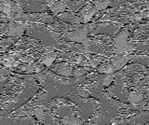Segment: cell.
I'll list each match as a JSON object with an SVG mask.
<instances>
[{
    "label": "cell",
    "instance_id": "obj_1",
    "mask_svg": "<svg viewBox=\"0 0 149 125\" xmlns=\"http://www.w3.org/2000/svg\"><path fill=\"white\" fill-rule=\"evenodd\" d=\"M25 36L39 40L44 45V47L48 48L54 49L59 41L58 34L51 29L49 25L46 26L39 22H28Z\"/></svg>",
    "mask_w": 149,
    "mask_h": 125
},
{
    "label": "cell",
    "instance_id": "obj_2",
    "mask_svg": "<svg viewBox=\"0 0 149 125\" xmlns=\"http://www.w3.org/2000/svg\"><path fill=\"white\" fill-rule=\"evenodd\" d=\"M24 8L25 11L29 13L45 12L49 10L47 0H14Z\"/></svg>",
    "mask_w": 149,
    "mask_h": 125
},
{
    "label": "cell",
    "instance_id": "obj_3",
    "mask_svg": "<svg viewBox=\"0 0 149 125\" xmlns=\"http://www.w3.org/2000/svg\"><path fill=\"white\" fill-rule=\"evenodd\" d=\"M128 38H129V29L124 28L119 32L118 36L115 39L116 54L122 53L125 52H130V50L135 49L133 44L130 43L128 41Z\"/></svg>",
    "mask_w": 149,
    "mask_h": 125
},
{
    "label": "cell",
    "instance_id": "obj_4",
    "mask_svg": "<svg viewBox=\"0 0 149 125\" xmlns=\"http://www.w3.org/2000/svg\"><path fill=\"white\" fill-rule=\"evenodd\" d=\"M28 22H18L14 21H9L7 22V27L5 30L4 36H16L21 38L25 33Z\"/></svg>",
    "mask_w": 149,
    "mask_h": 125
},
{
    "label": "cell",
    "instance_id": "obj_5",
    "mask_svg": "<svg viewBox=\"0 0 149 125\" xmlns=\"http://www.w3.org/2000/svg\"><path fill=\"white\" fill-rule=\"evenodd\" d=\"M95 104L94 99H87V98H81V100L77 104V114L79 118L83 120H87L92 113L93 110V105Z\"/></svg>",
    "mask_w": 149,
    "mask_h": 125
},
{
    "label": "cell",
    "instance_id": "obj_6",
    "mask_svg": "<svg viewBox=\"0 0 149 125\" xmlns=\"http://www.w3.org/2000/svg\"><path fill=\"white\" fill-rule=\"evenodd\" d=\"M0 124H36V120L31 115H9L7 116L6 118L0 119Z\"/></svg>",
    "mask_w": 149,
    "mask_h": 125
},
{
    "label": "cell",
    "instance_id": "obj_7",
    "mask_svg": "<svg viewBox=\"0 0 149 125\" xmlns=\"http://www.w3.org/2000/svg\"><path fill=\"white\" fill-rule=\"evenodd\" d=\"M41 63H26L21 64L17 67L11 68L12 71L21 74H36L44 70V66Z\"/></svg>",
    "mask_w": 149,
    "mask_h": 125
},
{
    "label": "cell",
    "instance_id": "obj_8",
    "mask_svg": "<svg viewBox=\"0 0 149 125\" xmlns=\"http://www.w3.org/2000/svg\"><path fill=\"white\" fill-rule=\"evenodd\" d=\"M120 27H121L120 24H116L115 22H102V24H97L95 26L91 35L100 33V34H104L109 36H115L116 34V32L119 31Z\"/></svg>",
    "mask_w": 149,
    "mask_h": 125
},
{
    "label": "cell",
    "instance_id": "obj_9",
    "mask_svg": "<svg viewBox=\"0 0 149 125\" xmlns=\"http://www.w3.org/2000/svg\"><path fill=\"white\" fill-rule=\"evenodd\" d=\"M109 92L111 94H113L116 98L123 102L127 101L126 99H128L129 96V92L126 89V87L122 84V82L118 78H116L115 84H113L109 88Z\"/></svg>",
    "mask_w": 149,
    "mask_h": 125
},
{
    "label": "cell",
    "instance_id": "obj_10",
    "mask_svg": "<svg viewBox=\"0 0 149 125\" xmlns=\"http://www.w3.org/2000/svg\"><path fill=\"white\" fill-rule=\"evenodd\" d=\"M53 114L58 118H65V117H71L74 115V110L73 106L67 105V103L60 104L57 106H55L54 108L51 109Z\"/></svg>",
    "mask_w": 149,
    "mask_h": 125
},
{
    "label": "cell",
    "instance_id": "obj_11",
    "mask_svg": "<svg viewBox=\"0 0 149 125\" xmlns=\"http://www.w3.org/2000/svg\"><path fill=\"white\" fill-rule=\"evenodd\" d=\"M50 70L58 74L60 76H63L65 78H69L73 75V68L68 64H62V63H56L54 66H50Z\"/></svg>",
    "mask_w": 149,
    "mask_h": 125
},
{
    "label": "cell",
    "instance_id": "obj_12",
    "mask_svg": "<svg viewBox=\"0 0 149 125\" xmlns=\"http://www.w3.org/2000/svg\"><path fill=\"white\" fill-rule=\"evenodd\" d=\"M57 18L62 22H68V24H80V22H83V19L80 17H77L72 12H62L57 15Z\"/></svg>",
    "mask_w": 149,
    "mask_h": 125
},
{
    "label": "cell",
    "instance_id": "obj_13",
    "mask_svg": "<svg viewBox=\"0 0 149 125\" xmlns=\"http://www.w3.org/2000/svg\"><path fill=\"white\" fill-rule=\"evenodd\" d=\"M19 38L16 36H6V38L0 39V52H8L9 47L15 44L18 41Z\"/></svg>",
    "mask_w": 149,
    "mask_h": 125
},
{
    "label": "cell",
    "instance_id": "obj_14",
    "mask_svg": "<svg viewBox=\"0 0 149 125\" xmlns=\"http://www.w3.org/2000/svg\"><path fill=\"white\" fill-rule=\"evenodd\" d=\"M97 10V8L95 7H91V5L86 6L84 8H82V10L78 13L79 15H81L83 22L86 24L88 21H91V19L93 17V15L95 14V12Z\"/></svg>",
    "mask_w": 149,
    "mask_h": 125
},
{
    "label": "cell",
    "instance_id": "obj_15",
    "mask_svg": "<svg viewBox=\"0 0 149 125\" xmlns=\"http://www.w3.org/2000/svg\"><path fill=\"white\" fill-rule=\"evenodd\" d=\"M130 60V56H124V55L116 54V56L112 59V64L116 69V71H118L119 69L122 68Z\"/></svg>",
    "mask_w": 149,
    "mask_h": 125
},
{
    "label": "cell",
    "instance_id": "obj_16",
    "mask_svg": "<svg viewBox=\"0 0 149 125\" xmlns=\"http://www.w3.org/2000/svg\"><path fill=\"white\" fill-rule=\"evenodd\" d=\"M149 122V110L138 114L137 116H134L132 119H129V124H143Z\"/></svg>",
    "mask_w": 149,
    "mask_h": 125
},
{
    "label": "cell",
    "instance_id": "obj_17",
    "mask_svg": "<svg viewBox=\"0 0 149 125\" xmlns=\"http://www.w3.org/2000/svg\"><path fill=\"white\" fill-rule=\"evenodd\" d=\"M57 58V55H56V52L54 50H51V52H46L42 54V56L39 60V62L41 64H43L45 66L50 67L52 66V64L54 62V60Z\"/></svg>",
    "mask_w": 149,
    "mask_h": 125
},
{
    "label": "cell",
    "instance_id": "obj_18",
    "mask_svg": "<svg viewBox=\"0 0 149 125\" xmlns=\"http://www.w3.org/2000/svg\"><path fill=\"white\" fill-rule=\"evenodd\" d=\"M49 10L56 16L60 14V13L64 12L67 8L66 5L64 4L63 0H57V1L53 2L52 4H49Z\"/></svg>",
    "mask_w": 149,
    "mask_h": 125
},
{
    "label": "cell",
    "instance_id": "obj_19",
    "mask_svg": "<svg viewBox=\"0 0 149 125\" xmlns=\"http://www.w3.org/2000/svg\"><path fill=\"white\" fill-rule=\"evenodd\" d=\"M63 2L69 10L73 12L77 11L83 6H85V1L84 0H63Z\"/></svg>",
    "mask_w": 149,
    "mask_h": 125
},
{
    "label": "cell",
    "instance_id": "obj_20",
    "mask_svg": "<svg viewBox=\"0 0 149 125\" xmlns=\"http://www.w3.org/2000/svg\"><path fill=\"white\" fill-rule=\"evenodd\" d=\"M88 52L101 54L104 52V49H102V46L98 42V41L90 40V43H88Z\"/></svg>",
    "mask_w": 149,
    "mask_h": 125
},
{
    "label": "cell",
    "instance_id": "obj_21",
    "mask_svg": "<svg viewBox=\"0 0 149 125\" xmlns=\"http://www.w3.org/2000/svg\"><path fill=\"white\" fill-rule=\"evenodd\" d=\"M98 71L101 74H111V73H114L116 71V69L113 66V64L104 63L101 64L100 67L98 68Z\"/></svg>",
    "mask_w": 149,
    "mask_h": 125
},
{
    "label": "cell",
    "instance_id": "obj_22",
    "mask_svg": "<svg viewBox=\"0 0 149 125\" xmlns=\"http://www.w3.org/2000/svg\"><path fill=\"white\" fill-rule=\"evenodd\" d=\"M130 60L134 63H138L149 66V56H146V55H132V56H130Z\"/></svg>",
    "mask_w": 149,
    "mask_h": 125
},
{
    "label": "cell",
    "instance_id": "obj_23",
    "mask_svg": "<svg viewBox=\"0 0 149 125\" xmlns=\"http://www.w3.org/2000/svg\"><path fill=\"white\" fill-rule=\"evenodd\" d=\"M60 122L63 124H82L83 119H81L80 118L71 116V117H65L60 119Z\"/></svg>",
    "mask_w": 149,
    "mask_h": 125
},
{
    "label": "cell",
    "instance_id": "obj_24",
    "mask_svg": "<svg viewBox=\"0 0 149 125\" xmlns=\"http://www.w3.org/2000/svg\"><path fill=\"white\" fill-rule=\"evenodd\" d=\"M143 95L142 94H140V92H136V91L129 92L128 100L132 104H138L143 100Z\"/></svg>",
    "mask_w": 149,
    "mask_h": 125
},
{
    "label": "cell",
    "instance_id": "obj_25",
    "mask_svg": "<svg viewBox=\"0 0 149 125\" xmlns=\"http://www.w3.org/2000/svg\"><path fill=\"white\" fill-rule=\"evenodd\" d=\"M101 80L102 81V84H104V86H109L112 81H113L115 80V75L113 73L111 74H104V76L100 77Z\"/></svg>",
    "mask_w": 149,
    "mask_h": 125
},
{
    "label": "cell",
    "instance_id": "obj_26",
    "mask_svg": "<svg viewBox=\"0 0 149 125\" xmlns=\"http://www.w3.org/2000/svg\"><path fill=\"white\" fill-rule=\"evenodd\" d=\"M110 4V0H95V8L98 10H102Z\"/></svg>",
    "mask_w": 149,
    "mask_h": 125
},
{
    "label": "cell",
    "instance_id": "obj_27",
    "mask_svg": "<svg viewBox=\"0 0 149 125\" xmlns=\"http://www.w3.org/2000/svg\"><path fill=\"white\" fill-rule=\"evenodd\" d=\"M87 74V70L84 68H77L74 69L73 71V76L74 78H81V77H84Z\"/></svg>",
    "mask_w": 149,
    "mask_h": 125
},
{
    "label": "cell",
    "instance_id": "obj_28",
    "mask_svg": "<svg viewBox=\"0 0 149 125\" xmlns=\"http://www.w3.org/2000/svg\"><path fill=\"white\" fill-rule=\"evenodd\" d=\"M126 4H127V1H126V0H110V5L115 8L125 6Z\"/></svg>",
    "mask_w": 149,
    "mask_h": 125
},
{
    "label": "cell",
    "instance_id": "obj_29",
    "mask_svg": "<svg viewBox=\"0 0 149 125\" xmlns=\"http://www.w3.org/2000/svg\"><path fill=\"white\" fill-rule=\"evenodd\" d=\"M9 21V18L6 15L4 14V13H0V22H8Z\"/></svg>",
    "mask_w": 149,
    "mask_h": 125
},
{
    "label": "cell",
    "instance_id": "obj_30",
    "mask_svg": "<svg viewBox=\"0 0 149 125\" xmlns=\"http://www.w3.org/2000/svg\"><path fill=\"white\" fill-rule=\"evenodd\" d=\"M143 15H144V17H147V18H149V10H147L146 13H143Z\"/></svg>",
    "mask_w": 149,
    "mask_h": 125
},
{
    "label": "cell",
    "instance_id": "obj_31",
    "mask_svg": "<svg viewBox=\"0 0 149 125\" xmlns=\"http://www.w3.org/2000/svg\"><path fill=\"white\" fill-rule=\"evenodd\" d=\"M146 109L149 110V100H148V103H147V105H146Z\"/></svg>",
    "mask_w": 149,
    "mask_h": 125
},
{
    "label": "cell",
    "instance_id": "obj_32",
    "mask_svg": "<svg viewBox=\"0 0 149 125\" xmlns=\"http://www.w3.org/2000/svg\"><path fill=\"white\" fill-rule=\"evenodd\" d=\"M2 88H3V86L0 85V94H1V91H2Z\"/></svg>",
    "mask_w": 149,
    "mask_h": 125
},
{
    "label": "cell",
    "instance_id": "obj_33",
    "mask_svg": "<svg viewBox=\"0 0 149 125\" xmlns=\"http://www.w3.org/2000/svg\"><path fill=\"white\" fill-rule=\"evenodd\" d=\"M147 8H148V10H149V2L147 3Z\"/></svg>",
    "mask_w": 149,
    "mask_h": 125
}]
</instances>
